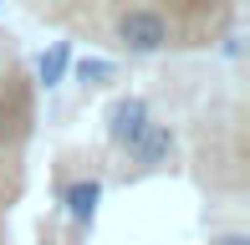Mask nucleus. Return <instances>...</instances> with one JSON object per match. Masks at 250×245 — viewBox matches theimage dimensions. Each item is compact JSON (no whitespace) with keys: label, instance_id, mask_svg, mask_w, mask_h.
<instances>
[{"label":"nucleus","instance_id":"f257e3e1","mask_svg":"<svg viewBox=\"0 0 250 245\" xmlns=\"http://www.w3.org/2000/svg\"><path fill=\"white\" fill-rule=\"evenodd\" d=\"M36 128V97L16 41L0 31V245L10 235V204L26 184V143Z\"/></svg>","mask_w":250,"mask_h":245},{"label":"nucleus","instance_id":"f03ea898","mask_svg":"<svg viewBox=\"0 0 250 245\" xmlns=\"http://www.w3.org/2000/svg\"><path fill=\"white\" fill-rule=\"evenodd\" d=\"M148 118H153V107H148V97H143V92L112 97V107H107V143H112L118 153H128L133 138L148 128Z\"/></svg>","mask_w":250,"mask_h":245},{"label":"nucleus","instance_id":"7ed1b4c3","mask_svg":"<svg viewBox=\"0 0 250 245\" xmlns=\"http://www.w3.org/2000/svg\"><path fill=\"white\" fill-rule=\"evenodd\" d=\"M56 199L66 204V220H72L77 230H92L97 199H102V174H77V179H62V184H56Z\"/></svg>","mask_w":250,"mask_h":245},{"label":"nucleus","instance_id":"20e7f679","mask_svg":"<svg viewBox=\"0 0 250 245\" xmlns=\"http://www.w3.org/2000/svg\"><path fill=\"white\" fill-rule=\"evenodd\" d=\"M66 61H72V41H56V46H51V57L41 61V82L56 87V82H62V72H66Z\"/></svg>","mask_w":250,"mask_h":245},{"label":"nucleus","instance_id":"39448f33","mask_svg":"<svg viewBox=\"0 0 250 245\" xmlns=\"http://www.w3.org/2000/svg\"><path fill=\"white\" fill-rule=\"evenodd\" d=\"M112 77H118V66H112V61H77V82H82V87H102V82H112Z\"/></svg>","mask_w":250,"mask_h":245},{"label":"nucleus","instance_id":"423d86ee","mask_svg":"<svg viewBox=\"0 0 250 245\" xmlns=\"http://www.w3.org/2000/svg\"><path fill=\"white\" fill-rule=\"evenodd\" d=\"M41 245H82V230H77V225H72V230H62V220L51 215L46 225H41Z\"/></svg>","mask_w":250,"mask_h":245},{"label":"nucleus","instance_id":"0eeeda50","mask_svg":"<svg viewBox=\"0 0 250 245\" xmlns=\"http://www.w3.org/2000/svg\"><path fill=\"white\" fill-rule=\"evenodd\" d=\"M209 245H250L245 230H225V235H209Z\"/></svg>","mask_w":250,"mask_h":245}]
</instances>
